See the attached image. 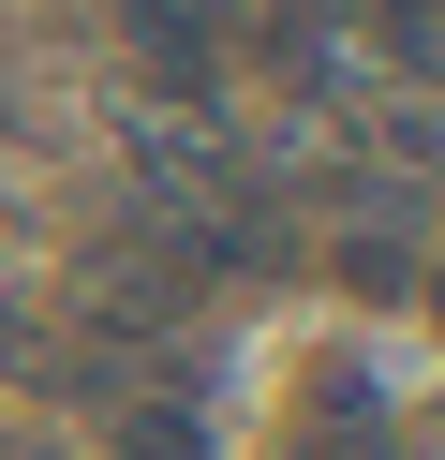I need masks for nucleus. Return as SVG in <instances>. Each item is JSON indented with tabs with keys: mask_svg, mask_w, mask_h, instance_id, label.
<instances>
[{
	"mask_svg": "<svg viewBox=\"0 0 445 460\" xmlns=\"http://www.w3.org/2000/svg\"><path fill=\"white\" fill-rule=\"evenodd\" d=\"M119 31H134V60L164 75V90H208V75H223V0H119Z\"/></svg>",
	"mask_w": 445,
	"mask_h": 460,
	"instance_id": "obj_1",
	"label": "nucleus"
},
{
	"mask_svg": "<svg viewBox=\"0 0 445 460\" xmlns=\"http://www.w3.org/2000/svg\"><path fill=\"white\" fill-rule=\"evenodd\" d=\"M282 460H386L371 430H312V446H282Z\"/></svg>",
	"mask_w": 445,
	"mask_h": 460,
	"instance_id": "obj_2",
	"label": "nucleus"
},
{
	"mask_svg": "<svg viewBox=\"0 0 445 460\" xmlns=\"http://www.w3.org/2000/svg\"><path fill=\"white\" fill-rule=\"evenodd\" d=\"M431 327H445V268H431Z\"/></svg>",
	"mask_w": 445,
	"mask_h": 460,
	"instance_id": "obj_3",
	"label": "nucleus"
}]
</instances>
